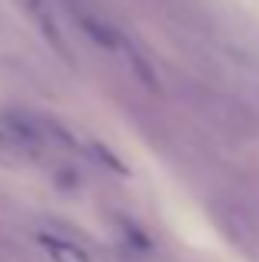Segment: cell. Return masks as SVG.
Returning <instances> with one entry per match:
<instances>
[{
    "mask_svg": "<svg viewBox=\"0 0 259 262\" xmlns=\"http://www.w3.org/2000/svg\"><path fill=\"white\" fill-rule=\"evenodd\" d=\"M120 50H123L126 57H130V67H133V70H136V77H140V80H143V83H146V86H156V77H153V67H149L146 60H143V53L136 50V47L130 43L126 37L120 40Z\"/></svg>",
    "mask_w": 259,
    "mask_h": 262,
    "instance_id": "cell-5",
    "label": "cell"
},
{
    "mask_svg": "<svg viewBox=\"0 0 259 262\" xmlns=\"http://www.w3.org/2000/svg\"><path fill=\"white\" fill-rule=\"evenodd\" d=\"M120 226H123V236L136 246V249H140V252H149V239L143 236V229H136V226L130 223V219H120Z\"/></svg>",
    "mask_w": 259,
    "mask_h": 262,
    "instance_id": "cell-7",
    "label": "cell"
},
{
    "mask_svg": "<svg viewBox=\"0 0 259 262\" xmlns=\"http://www.w3.org/2000/svg\"><path fill=\"white\" fill-rule=\"evenodd\" d=\"M0 146H4V149H17V146H13V140L7 136V129H4V126H0Z\"/></svg>",
    "mask_w": 259,
    "mask_h": 262,
    "instance_id": "cell-8",
    "label": "cell"
},
{
    "mask_svg": "<svg viewBox=\"0 0 259 262\" xmlns=\"http://www.w3.org/2000/svg\"><path fill=\"white\" fill-rule=\"evenodd\" d=\"M77 24L83 27V33H87V37H90L97 47H103V50H120V40H123V33H120L117 27H110L106 20H100L97 13L77 10Z\"/></svg>",
    "mask_w": 259,
    "mask_h": 262,
    "instance_id": "cell-3",
    "label": "cell"
},
{
    "mask_svg": "<svg viewBox=\"0 0 259 262\" xmlns=\"http://www.w3.org/2000/svg\"><path fill=\"white\" fill-rule=\"evenodd\" d=\"M90 153L97 156V160L103 163V166H110L113 173H120V176H126V173H130L126 163L120 160V156H113V149H110V146H103V143H90Z\"/></svg>",
    "mask_w": 259,
    "mask_h": 262,
    "instance_id": "cell-6",
    "label": "cell"
},
{
    "mask_svg": "<svg viewBox=\"0 0 259 262\" xmlns=\"http://www.w3.org/2000/svg\"><path fill=\"white\" fill-rule=\"evenodd\" d=\"M0 126L7 129V136L13 140L17 149H30L37 153L44 146V129H40V116L27 113V110H0Z\"/></svg>",
    "mask_w": 259,
    "mask_h": 262,
    "instance_id": "cell-1",
    "label": "cell"
},
{
    "mask_svg": "<svg viewBox=\"0 0 259 262\" xmlns=\"http://www.w3.org/2000/svg\"><path fill=\"white\" fill-rule=\"evenodd\" d=\"M27 10H30L33 24H37V30L44 33V40L53 47V50H57V57H63L67 63L73 67V53H70V47H67L63 33H60V24H57V17H53L50 4H47V0H27Z\"/></svg>",
    "mask_w": 259,
    "mask_h": 262,
    "instance_id": "cell-2",
    "label": "cell"
},
{
    "mask_svg": "<svg viewBox=\"0 0 259 262\" xmlns=\"http://www.w3.org/2000/svg\"><path fill=\"white\" fill-rule=\"evenodd\" d=\"M40 243L57 256V262H90V256L73 243H63V239H53V236H40Z\"/></svg>",
    "mask_w": 259,
    "mask_h": 262,
    "instance_id": "cell-4",
    "label": "cell"
}]
</instances>
